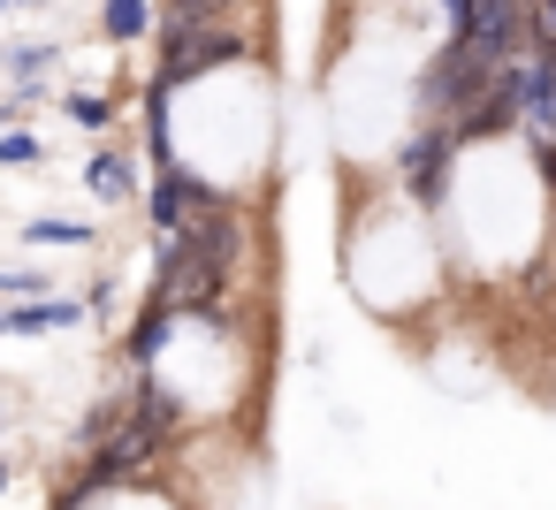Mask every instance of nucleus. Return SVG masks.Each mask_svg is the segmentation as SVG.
<instances>
[{
    "instance_id": "7",
    "label": "nucleus",
    "mask_w": 556,
    "mask_h": 510,
    "mask_svg": "<svg viewBox=\"0 0 556 510\" xmlns=\"http://www.w3.org/2000/svg\"><path fill=\"white\" fill-rule=\"evenodd\" d=\"M54 107H62V115H70L77 130H115V115H123V100H115V92H92V85H77V92H62Z\"/></svg>"
},
{
    "instance_id": "2",
    "label": "nucleus",
    "mask_w": 556,
    "mask_h": 510,
    "mask_svg": "<svg viewBox=\"0 0 556 510\" xmlns=\"http://www.w3.org/2000/svg\"><path fill=\"white\" fill-rule=\"evenodd\" d=\"M214 199H229V191H214L199 168L176 161V168H153V176H146V199H138V206H146V221L168 237V229H184V221H191L199 206H214Z\"/></svg>"
},
{
    "instance_id": "16",
    "label": "nucleus",
    "mask_w": 556,
    "mask_h": 510,
    "mask_svg": "<svg viewBox=\"0 0 556 510\" xmlns=\"http://www.w3.org/2000/svg\"><path fill=\"white\" fill-rule=\"evenodd\" d=\"M0 434H9V404H0Z\"/></svg>"
},
{
    "instance_id": "15",
    "label": "nucleus",
    "mask_w": 556,
    "mask_h": 510,
    "mask_svg": "<svg viewBox=\"0 0 556 510\" xmlns=\"http://www.w3.org/2000/svg\"><path fill=\"white\" fill-rule=\"evenodd\" d=\"M9 9H54V0H9Z\"/></svg>"
},
{
    "instance_id": "4",
    "label": "nucleus",
    "mask_w": 556,
    "mask_h": 510,
    "mask_svg": "<svg viewBox=\"0 0 556 510\" xmlns=\"http://www.w3.org/2000/svg\"><path fill=\"white\" fill-rule=\"evenodd\" d=\"M85 320H92V305L70 297V290H54V297H24V305H9V328H0V335L39 343V335H77Z\"/></svg>"
},
{
    "instance_id": "8",
    "label": "nucleus",
    "mask_w": 556,
    "mask_h": 510,
    "mask_svg": "<svg viewBox=\"0 0 556 510\" xmlns=\"http://www.w3.org/2000/svg\"><path fill=\"white\" fill-rule=\"evenodd\" d=\"M16 237H24V244H62V252H77V244H92L100 229H92V221H70V214H31Z\"/></svg>"
},
{
    "instance_id": "10",
    "label": "nucleus",
    "mask_w": 556,
    "mask_h": 510,
    "mask_svg": "<svg viewBox=\"0 0 556 510\" xmlns=\"http://www.w3.org/2000/svg\"><path fill=\"white\" fill-rule=\"evenodd\" d=\"M39 161H47V145H39L24 123H9V130H0V168H16V176H24V168H39Z\"/></svg>"
},
{
    "instance_id": "18",
    "label": "nucleus",
    "mask_w": 556,
    "mask_h": 510,
    "mask_svg": "<svg viewBox=\"0 0 556 510\" xmlns=\"http://www.w3.org/2000/svg\"><path fill=\"white\" fill-rule=\"evenodd\" d=\"M0 16H9V0H0Z\"/></svg>"
},
{
    "instance_id": "9",
    "label": "nucleus",
    "mask_w": 556,
    "mask_h": 510,
    "mask_svg": "<svg viewBox=\"0 0 556 510\" xmlns=\"http://www.w3.org/2000/svg\"><path fill=\"white\" fill-rule=\"evenodd\" d=\"M54 290H62V275H54V267H31V259L0 267V305H24V297H54Z\"/></svg>"
},
{
    "instance_id": "14",
    "label": "nucleus",
    "mask_w": 556,
    "mask_h": 510,
    "mask_svg": "<svg viewBox=\"0 0 556 510\" xmlns=\"http://www.w3.org/2000/svg\"><path fill=\"white\" fill-rule=\"evenodd\" d=\"M9 487H16V464H9V457H0V495H9Z\"/></svg>"
},
{
    "instance_id": "6",
    "label": "nucleus",
    "mask_w": 556,
    "mask_h": 510,
    "mask_svg": "<svg viewBox=\"0 0 556 510\" xmlns=\"http://www.w3.org/2000/svg\"><path fill=\"white\" fill-rule=\"evenodd\" d=\"M54 62H62V39H16V47H0V69H9V85H47Z\"/></svg>"
},
{
    "instance_id": "5",
    "label": "nucleus",
    "mask_w": 556,
    "mask_h": 510,
    "mask_svg": "<svg viewBox=\"0 0 556 510\" xmlns=\"http://www.w3.org/2000/svg\"><path fill=\"white\" fill-rule=\"evenodd\" d=\"M100 39H108V47L153 39V0H100Z\"/></svg>"
},
{
    "instance_id": "17",
    "label": "nucleus",
    "mask_w": 556,
    "mask_h": 510,
    "mask_svg": "<svg viewBox=\"0 0 556 510\" xmlns=\"http://www.w3.org/2000/svg\"><path fill=\"white\" fill-rule=\"evenodd\" d=\"M0 328H9V305H0Z\"/></svg>"
},
{
    "instance_id": "12",
    "label": "nucleus",
    "mask_w": 556,
    "mask_h": 510,
    "mask_svg": "<svg viewBox=\"0 0 556 510\" xmlns=\"http://www.w3.org/2000/svg\"><path fill=\"white\" fill-rule=\"evenodd\" d=\"M526 24H533V47H556V0H526Z\"/></svg>"
},
{
    "instance_id": "1",
    "label": "nucleus",
    "mask_w": 556,
    "mask_h": 510,
    "mask_svg": "<svg viewBox=\"0 0 556 510\" xmlns=\"http://www.w3.org/2000/svg\"><path fill=\"white\" fill-rule=\"evenodd\" d=\"M244 252H252L244 199H214V206H199L184 229L161 237V259H153L146 297L168 305V313H206V305H222V297L244 282Z\"/></svg>"
},
{
    "instance_id": "3",
    "label": "nucleus",
    "mask_w": 556,
    "mask_h": 510,
    "mask_svg": "<svg viewBox=\"0 0 556 510\" xmlns=\"http://www.w3.org/2000/svg\"><path fill=\"white\" fill-rule=\"evenodd\" d=\"M146 153H130V145H100L92 161H85V191L100 199V206H138L146 199Z\"/></svg>"
},
{
    "instance_id": "11",
    "label": "nucleus",
    "mask_w": 556,
    "mask_h": 510,
    "mask_svg": "<svg viewBox=\"0 0 556 510\" xmlns=\"http://www.w3.org/2000/svg\"><path fill=\"white\" fill-rule=\"evenodd\" d=\"M168 16H176V24H229L237 0H168Z\"/></svg>"
},
{
    "instance_id": "13",
    "label": "nucleus",
    "mask_w": 556,
    "mask_h": 510,
    "mask_svg": "<svg viewBox=\"0 0 556 510\" xmlns=\"http://www.w3.org/2000/svg\"><path fill=\"white\" fill-rule=\"evenodd\" d=\"M85 305H92V313H108V305H115V275H92V297H85Z\"/></svg>"
}]
</instances>
